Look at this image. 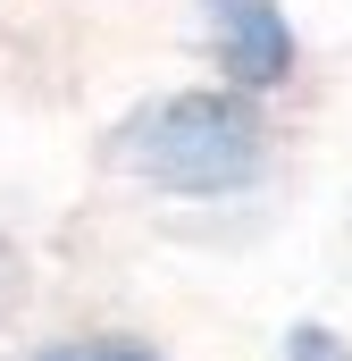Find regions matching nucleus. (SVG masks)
<instances>
[{
    "mask_svg": "<svg viewBox=\"0 0 352 361\" xmlns=\"http://www.w3.org/2000/svg\"><path fill=\"white\" fill-rule=\"evenodd\" d=\"M51 361H160L151 345H68V353H51Z\"/></svg>",
    "mask_w": 352,
    "mask_h": 361,
    "instance_id": "obj_4",
    "label": "nucleus"
},
{
    "mask_svg": "<svg viewBox=\"0 0 352 361\" xmlns=\"http://www.w3.org/2000/svg\"><path fill=\"white\" fill-rule=\"evenodd\" d=\"M285 361H352V345L336 336V328L302 319V328H285Z\"/></svg>",
    "mask_w": 352,
    "mask_h": 361,
    "instance_id": "obj_3",
    "label": "nucleus"
},
{
    "mask_svg": "<svg viewBox=\"0 0 352 361\" xmlns=\"http://www.w3.org/2000/svg\"><path fill=\"white\" fill-rule=\"evenodd\" d=\"M109 160L126 177L160 185V193H244V185L268 169V126H260V101L235 85H193V92H160L143 109L118 118L109 135Z\"/></svg>",
    "mask_w": 352,
    "mask_h": 361,
    "instance_id": "obj_1",
    "label": "nucleus"
},
{
    "mask_svg": "<svg viewBox=\"0 0 352 361\" xmlns=\"http://www.w3.org/2000/svg\"><path fill=\"white\" fill-rule=\"evenodd\" d=\"M201 17H210V59L227 68L235 92H268L294 76L302 42H294L277 0H201Z\"/></svg>",
    "mask_w": 352,
    "mask_h": 361,
    "instance_id": "obj_2",
    "label": "nucleus"
}]
</instances>
